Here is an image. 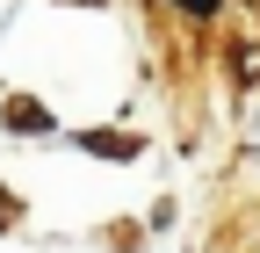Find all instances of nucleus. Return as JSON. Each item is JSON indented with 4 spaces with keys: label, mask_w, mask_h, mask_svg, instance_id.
Masks as SVG:
<instances>
[{
    "label": "nucleus",
    "mask_w": 260,
    "mask_h": 253,
    "mask_svg": "<svg viewBox=\"0 0 260 253\" xmlns=\"http://www.w3.org/2000/svg\"><path fill=\"white\" fill-rule=\"evenodd\" d=\"M188 8H195V15H210V8H217V0H188Z\"/></svg>",
    "instance_id": "obj_2"
},
{
    "label": "nucleus",
    "mask_w": 260,
    "mask_h": 253,
    "mask_svg": "<svg viewBox=\"0 0 260 253\" xmlns=\"http://www.w3.org/2000/svg\"><path fill=\"white\" fill-rule=\"evenodd\" d=\"M8 217H15V203H0V225H8Z\"/></svg>",
    "instance_id": "obj_3"
},
{
    "label": "nucleus",
    "mask_w": 260,
    "mask_h": 253,
    "mask_svg": "<svg viewBox=\"0 0 260 253\" xmlns=\"http://www.w3.org/2000/svg\"><path fill=\"white\" fill-rule=\"evenodd\" d=\"M0 116H8V123H22V131H51V116H44L37 102H8Z\"/></svg>",
    "instance_id": "obj_1"
}]
</instances>
